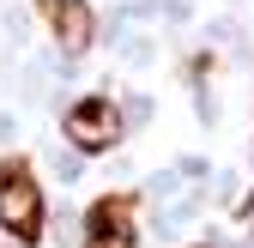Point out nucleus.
<instances>
[{
    "instance_id": "f257e3e1",
    "label": "nucleus",
    "mask_w": 254,
    "mask_h": 248,
    "mask_svg": "<svg viewBox=\"0 0 254 248\" xmlns=\"http://www.w3.org/2000/svg\"><path fill=\"white\" fill-rule=\"evenodd\" d=\"M43 224H49V200H43V182L24 158H12L0 170V230L12 242H43Z\"/></svg>"
},
{
    "instance_id": "f03ea898",
    "label": "nucleus",
    "mask_w": 254,
    "mask_h": 248,
    "mask_svg": "<svg viewBox=\"0 0 254 248\" xmlns=\"http://www.w3.org/2000/svg\"><path fill=\"white\" fill-rule=\"evenodd\" d=\"M61 133H67L79 151H109L121 139V109H115V97H79L67 109V121H61Z\"/></svg>"
},
{
    "instance_id": "7ed1b4c3",
    "label": "nucleus",
    "mask_w": 254,
    "mask_h": 248,
    "mask_svg": "<svg viewBox=\"0 0 254 248\" xmlns=\"http://www.w3.org/2000/svg\"><path fill=\"white\" fill-rule=\"evenodd\" d=\"M133 212L139 194H103L85 212V248H133Z\"/></svg>"
},
{
    "instance_id": "20e7f679",
    "label": "nucleus",
    "mask_w": 254,
    "mask_h": 248,
    "mask_svg": "<svg viewBox=\"0 0 254 248\" xmlns=\"http://www.w3.org/2000/svg\"><path fill=\"white\" fill-rule=\"evenodd\" d=\"M43 18H49V37L67 49V55H85L97 43V12H91V0H37Z\"/></svg>"
}]
</instances>
